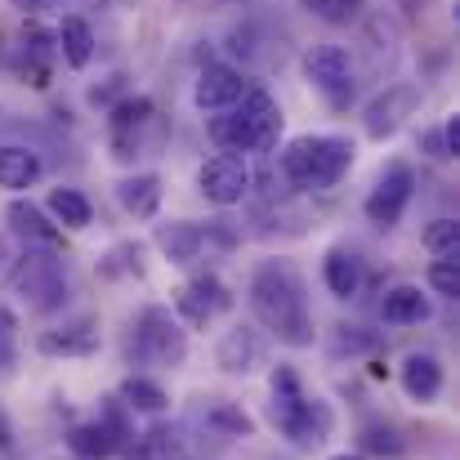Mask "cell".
Masks as SVG:
<instances>
[{"instance_id":"cell-1","label":"cell","mask_w":460,"mask_h":460,"mask_svg":"<svg viewBox=\"0 0 460 460\" xmlns=\"http://www.w3.org/2000/svg\"><path fill=\"white\" fill-rule=\"evenodd\" d=\"M251 308L264 331H273L282 344L305 349L313 344V313H308L305 278L287 260H264L251 273Z\"/></svg>"},{"instance_id":"cell-2","label":"cell","mask_w":460,"mask_h":460,"mask_svg":"<svg viewBox=\"0 0 460 460\" xmlns=\"http://www.w3.org/2000/svg\"><path fill=\"white\" fill-rule=\"evenodd\" d=\"M278 135H282V108L260 85H251L228 112L210 117V139L233 156L260 153V148L278 144Z\"/></svg>"},{"instance_id":"cell-3","label":"cell","mask_w":460,"mask_h":460,"mask_svg":"<svg viewBox=\"0 0 460 460\" xmlns=\"http://www.w3.org/2000/svg\"><path fill=\"white\" fill-rule=\"evenodd\" d=\"M269 389H273L269 420H273L300 452L322 447L326 434H331V407H326L322 398H308L305 385H300V376H296V367H273Z\"/></svg>"},{"instance_id":"cell-4","label":"cell","mask_w":460,"mask_h":460,"mask_svg":"<svg viewBox=\"0 0 460 460\" xmlns=\"http://www.w3.org/2000/svg\"><path fill=\"white\" fill-rule=\"evenodd\" d=\"M353 144L340 135H300L282 153V174L305 192H326L353 170Z\"/></svg>"},{"instance_id":"cell-5","label":"cell","mask_w":460,"mask_h":460,"mask_svg":"<svg viewBox=\"0 0 460 460\" xmlns=\"http://www.w3.org/2000/svg\"><path fill=\"white\" fill-rule=\"evenodd\" d=\"M18 300L31 308V313H49L67 300V269L58 255L49 251H27L13 260V273H9Z\"/></svg>"},{"instance_id":"cell-6","label":"cell","mask_w":460,"mask_h":460,"mask_svg":"<svg viewBox=\"0 0 460 460\" xmlns=\"http://www.w3.org/2000/svg\"><path fill=\"white\" fill-rule=\"evenodd\" d=\"M130 349L148 367H179L188 358V331L179 326V317H170V308L148 305L130 326Z\"/></svg>"},{"instance_id":"cell-7","label":"cell","mask_w":460,"mask_h":460,"mask_svg":"<svg viewBox=\"0 0 460 460\" xmlns=\"http://www.w3.org/2000/svg\"><path fill=\"white\" fill-rule=\"evenodd\" d=\"M300 67H305V81L331 108H344L353 99V58L344 45H308Z\"/></svg>"},{"instance_id":"cell-8","label":"cell","mask_w":460,"mask_h":460,"mask_svg":"<svg viewBox=\"0 0 460 460\" xmlns=\"http://www.w3.org/2000/svg\"><path fill=\"white\" fill-rule=\"evenodd\" d=\"M156 246H161V255L170 260V264H197L201 255H215V251H228L233 246V233L224 228V224H188V219H179V224H161L156 228Z\"/></svg>"},{"instance_id":"cell-9","label":"cell","mask_w":460,"mask_h":460,"mask_svg":"<svg viewBox=\"0 0 460 460\" xmlns=\"http://www.w3.org/2000/svg\"><path fill=\"white\" fill-rule=\"evenodd\" d=\"M411 192H416L411 165H407V161H394V165L380 170V179H376V188L367 192L362 210H367V219H371L376 228H394V224L402 219V210L411 206Z\"/></svg>"},{"instance_id":"cell-10","label":"cell","mask_w":460,"mask_h":460,"mask_svg":"<svg viewBox=\"0 0 460 460\" xmlns=\"http://www.w3.org/2000/svg\"><path fill=\"white\" fill-rule=\"evenodd\" d=\"M197 188H201V197L215 201V206H237V201H246V192H251V165H246V156H233V153L206 156L201 170H197Z\"/></svg>"},{"instance_id":"cell-11","label":"cell","mask_w":460,"mask_h":460,"mask_svg":"<svg viewBox=\"0 0 460 460\" xmlns=\"http://www.w3.org/2000/svg\"><path fill=\"white\" fill-rule=\"evenodd\" d=\"M174 308L188 326H210L215 317H224L233 308V291L215 278V273H197L174 291Z\"/></svg>"},{"instance_id":"cell-12","label":"cell","mask_w":460,"mask_h":460,"mask_svg":"<svg viewBox=\"0 0 460 460\" xmlns=\"http://www.w3.org/2000/svg\"><path fill=\"white\" fill-rule=\"evenodd\" d=\"M416 108H420V85H389L385 94H376V99L367 103L362 126H367L371 139H389V135H398V126H402Z\"/></svg>"},{"instance_id":"cell-13","label":"cell","mask_w":460,"mask_h":460,"mask_svg":"<svg viewBox=\"0 0 460 460\" xmlns=\"http://www.w3.org/2000/svg\"><path fill=\"white\" fill-rule=\"evenodd\" d=\"M246 90L251 85H246V76L233 63H206L201 76H197V85H192V103L201 112H228Z\"/></svg>"},{"instance_id":"cell-14","label":"cell","mask_w":460,"mask_h":460,"mask_svg":"<svg viewBox=\"0 0 460 460\" xmlns=\"http://www.w3.org/2000/svg\"><path fill=\"white\" fill-rule=\"evenodd\" d=\"M215 362H219L228 376H246V371H255V367L264 362V340H260V331H255V326H233V331L219 340Z\"/></svg>"},{"instance_id":"cell-15","label":"cell","mask_w":460,"mask_h":460,"mask_svg":"<svg viewBox=\"0 0 460 460\" xmlns=\"http://www.w3.org/2000/svg\"><path fill=\"white\" fill-rule=\"evenodd\" d=\"M398 380L411 402H434L443 394V362L434 353H407L398 367Z\"/></svg>"},{"instance_id":"cell-16","label":"cell","mask_w":460,"mask_h":460,"mask_svg":"<svg viewBox=\"0 0 460 460\" xmlns=\"http://www.w3.org/2000/svg\"><path fill=\"white\" fill-rule=\"evenodd\" d=\"M36 353H40V358H90V353H99V331H94L90 322L40 331Z\"/></svg>"},{"instance_id":"cell-17","label":"cell","mask_w":460,"mask_h":460,"mask_svg":"<svg viewBox=\"0 0 460 460\" xmlns=\"http://www.w3.org/2000/svg\"><path fill=\"white\" fill-rule=\"evenodd\" d=\"M4 215H9V224H13V233H18L22 242H31V246H63V228L49 224V215H45L36 201L13 197Z\"/></svg>"},{"instance_id":"cell-18","label":"cell","mask_w":460,"mask_h":460,"mask_svg":"<svg viewBox=\"0 0 460 460\" xmlns=\"http://www.w3.org/2000/svg\"><path fill=\"white\" fill-rule=\"evenodd\" d=\"M117 201H121V210L126 215H135V219H156V210H161V197H165V188H161V179L156 174H126L117 188Z\"/></svg>"},{"instance_id":"cell-19","label":"cell","mask_w":460,"mask_h":460,"mask_svg":"<svg viewBox=\"0 0 460 460\" xmlns=\"http://www.w3.org/2000/svg\"><path fill=\"white\" fill-rule=\"evenodd\" d=\"M54 45H58V54H63V63L67 67H90V58H94V31H90V22L85 18H76V13H67L63 22H58V31H54Z\"/></svg>"},{"instance_id":"cell-20","label":"cell","mask_w":460,"mask_h":460,"mask_svg":"<svg viewBox=\"0 0 460 460\" xmlns=\"http://www.w3.org/2000/svg\"><path fill=\"white\" fill-rule=\"evenodd\" d=\"M322 282L335 300H353L362 291V260L353 251H331L322 260Z\"/></svg>"},{"instance_id":"cell-21","label":"cell","mask_w":460,"mask_h":460,"mask_svg":"<svg viewBox=\"0 0 460 460\" xmlns=\"http://www.w3.org/2000/svg\"><path fill=\"white\" fill-rule=\"evenodd\" d=\"M67 447H72L76 460H108L121 452V438H117L103 420H85V425H76V429L67 434Z\"/></svg>"},{"instance_id":"cell-22","label":"cell","mask_w":460,"mask_h":460,"mask_svg":"<svg viewBox=\"0 0 460 460\" xmlns=\"http://www.w3.org/2000/svg\"><path fill=\"white\" fill-rule=\"evenodd\" d=\"M40 156L31 153V148H22V144H4L0 148V188H9V192H22V188H31L36 179H40Z\"/></svg>"},{"instance_id":"cell-23","label":"cell","mask_w":460,"mask_h":460,"mask_svg":"<svg viewBox=\"0 0 460 460\" xmlns=\"http://www.w3.org/2000/svg\"><path fill=\"white\" fill-rule=\"evenodd\" d=\"M380 317L389 322V326H416V322H425L429 317V300L420 296V287H394V291H385V300H380Z\"/></svg>"},{"instance_id":"cell-24","label":"cell","mask_w":460,"mask_h":460,"mask_svg":"<svg viewBox=\"0 0 460 460\" xmlns=\"http://www.w3.org/2000/svg\"><path fill=\"white\" fill-rule=\"evenodd\" d=\"M126 411H144V416H161L165 407H170V394L148 380V376H126L121 380V398H117Z\"/></svg>"},{"instance_id":"cell-25","label":"cell","mask_w":460,"mask_h":460,"mask_svg":"<svg viewBox=\"0 0 460 460\" xmlns=\"http://www.w3.org/2000/svg\"><path fill=\"white\" fill-rule=\"evenodd\" d=\"M130 460H192V447H188V438L179 434V429H148L139 443H135V452Z\"/></svg>"},{"instance_id":"cell-26","label":"cell","mask_w":460,"mask_h":460,"mask_svg":"<svg viewBox=\"0 0 460 460\" xmlns=\"http://www.w3.org/2000/svg\"><path fill=\"white\" fill-rule=\"evenodd\" d=\"M49 215H54L63 228L81 233V228H90L94 206H90V197H85V192H76V188H54V192H49Z\"/></svg>"},{"instance_id":"cell-27","label":"cell","mask_w":460,"mask_h":460,"mask_svg":"<svg viewBox=\"0 0 460 460\" xmlns=\"http://www.w3.org/2000/svg\"><path fill=\"white\" fill-rule=\"evenodd\" d=\"M201 420H206L210 429L228 434V438H246V434H255V420H251L242 407L224 402V398H210V402L201 407Z\"/></svg>"},{"instance_id":"cell-28","label":"cell","mask_w":460,"mask_h":460,"mask_svg":"<svg viewBox=\"0 0 460 460\" xmlns=\"http://www.w3.org/2000/svg\"><path fill=\"white\" fill-rule=\"evenodd\" d=\"M425 251L434 260H460V224L456 219H434L425 228Z\"/></svg>"},{"instance_id":"cell-29","label":"cell","mask_w":460,"mask_h":460,"mask_svg":"<svg viewBox=\"0 0 460 460\" xmlns=\"http://www.w3.org/2000/svg\"><path fill=\"white\" fill-rule=\"evenodd\" d=\"M308 13H317V18H326V22H353L358 13H362V4L367 0H300Z\"/></svg>"},{"instance_id":"cell-30","label":"cell","mask_w":460,"mask_h":460,"mask_svg":"<svg viewBox=\"0 0 460 460\" xmlns=\"http://www.w3.org/2000/svg\"><path fill=\"white\" fill-rule=\"evenodd\" d=\"M429 287H434L443 300H456L460 296V260H434V264H429Z\"/></svg>"},{"instance_id":"cell-31","label":"cell","mask_w":460,"mask_h":460,"mask_svg":"<svg viewBox=\"0 0 460 460\" xmlns=\"http://www.w3.org/2000/svg\"><path fill=\"white\" fill-rule=\"evenodd\" d=\"M153 117V99H126L117 112H112V130L121 135V130H130V126H144Z\"/></svg>"},{"instance_id":"cell-32","label":"cell","mask_w":460,"mask_h":460,"mask_svg":"<svg viewBox=\"0 0 460 460\" xmlns=\"http://www.w3.org/2000/svg\"><path fill=\"white\" fill-rule=\"evenodd\" d=\"M362 447L367 452H385V456H398L402 452V443H398V434L389 425H367L362 429Z\"/></svg>"},{"instance_id":"cell-33","label":"cell","mask_w":460,"mask_h":460,"mask_svg":"<svg viewBox=\"0 0 460 460\" xmlns=\"http://www.w3.org/2000/svg\"><path fill=\"white\" fill-rule=\"evenodd\" d=\"M13 331H18L13 313L0 305V371H9V367H13Z\"/></svg>"},{"instance_id":"cell-34","label":"cell","mask_w":460,"mask_h":460,"mask_svg":"<svg viewBox=\"0 0 460 460\" xmlns=\"http://www.w3.org/2000/svg\"><path fill=\"white\" fill-rule=\"evenodd\" d=\"M438 130H443V144H447V156H456V153H460V117H447V121H443Z\"/></svg>"},{"instance_id":"cell-35","label":"cell","mask_w":460,"mask_h":460,"mask_svg":"<svg viewBox=\"0 0 460 460\" xmlns=\"http://www.w3.org/2000/svg\"><path fill=\"white\" fill-rule=\"evenodd\" d=\"M420 148L429 156H447V144H443V130H425L420 135Z\"/></svg>"},{"instance_id":"cell-36","label":"cell","mask_w":460,"mask_h":460,"mask_svg":"<svg viewBox=\"0 0 460 460\" xmlns=\"http://www.w3.org/2000/svg\"><path fill=\"white\" fill-rule=\"evenodd\" d=\"M13 447V420H9V411L0 407V452H9Z\"/></svg>"},{"instance_id":"cell-37","label":"cell","mask_w":460,"mask_h":460,"mask_svg":"<svg viewBox=\"0 0 460 460\" xmlns=\"http://www.w3.org/2000/svg\"><path fill=\"white\" fill-rule=\"evenodd\" d=\"M13 273V251H9V242L0 237V278H9Z\"/></svg>"},{"instance_id":"cell-38","label":"cell","mask_w":460,"mask_h":460,"mask_svg":"<svg viewBox=\"0 0 460 460\" xmlns=\"http://www.w3.org/2000/svg\"><path fill=\"white\" fill-rule=\"evenodd\" d=\"M331 460H362V456H349V452H344V456H331Z\"/></svg>"}]
</instances>
